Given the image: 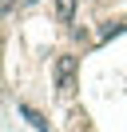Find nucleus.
<instances>
[{
	"label": "nucleus",
	"mask_w": 127,
	"mask_h": 132,
	"mask_svg": "<svg viewBox=\"0 0 127 132\" xmlns=\"http://www.w3.org/2000/svg\"><path fill=\"white\" fill-rule=\"evenodd\" d=\"M56 84H60V92H71V84H76V60L71 56L56 60Z\"/></svg>",
	"instance_id": "nucleus-1"
},
{
	"label": "nucleus",
	"mask_w": 127,
	"mask_h": 132,
	"mask_svg": "<svg viewBox=\"0 0 127 132\" xmlns=\"http://www.w3.org/2000/svg\"><path fill=\"white\" fill-rule=\"evenodd\" d=\"M20 112H24V116H28V120H32V124H36V128H40V132H48V124H44V116H40V112H36V108H28V104H24V108H20Z\"/></svg>",
	"instance_id": "nucleus-2"
},
{
	"label": "nucleus",
	"mask_w": 127,
	"mask_h": 132,
	"mask_svg": "<svg viewBox=\"0 0 127 132\" xmlns=\"http://www.w3.org/2000/svg\"><path fill=\"white\" fill-rule=\"evenodd\" d=\"M71 8H76V0H60V20H71Z\"/></svg>",
	"instance_id": "nucleus-3"
}]
</instances>
